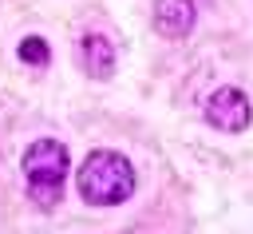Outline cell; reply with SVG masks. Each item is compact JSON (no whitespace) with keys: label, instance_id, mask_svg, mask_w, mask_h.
Here are the masks:
<instances>
[{"label":"cell","instance_id":"6da1fadb","mask_svg":"<svg viewBox=\"0 0 253 234\" xmlns=\"http://www.w3.org/2000/svg\"><path fill=\"white\" fill-rule=\"evenodd\" d=\"M79 194L91 206H119L134 194V167L119 151H91L79 167Z\"/></svg>","mask_w":253,"mask_h":234},{"label":"cell","instance_id":"5b68a950","mask_svg":"<svg viewBox=\"0 0 253 234\" xmlns=\"http://www.w3.org/2000/svg\"><path fill=\"white\" fill-rule=\"evenodd\" d=\"M83 67H87L91 79H107V75L115 71V48H111V40L87 36V40H83Z\"/></svg>","mask_w":253,"mask_h":234},{"label":"cell","instance_id":"277c9868","mask_svg":"<svg viewBox=\"0 0 253 234\" xmlns=\"http://www.w3.org/2000/svg\"><path fill=\"white\" fill-rule=\"evenodd\" d=\"M194 0H158L154 4V28L162 32V36H170V40H178V36H186L190 28H194Z\"/></svg>","mask_w":253,"mask_h":234},{"label":"cell","instance_id":"3957f363","mask_svg":"<svg viewBox=\"0 0 253 234\" xmlns=\"http://www.w3.org/2000/svg\"><path fill=\"white\" fill-rule=\"evenodd\" d=\"M206 119L217 131H245L249 127V99L237 87H217L206 103Z\"/></svg>","mask_w":253,"mask_h":234},{"label":"cell","instance_id":"7a4b0ae2","mask_svg":"<svg viewBox=\"0 0 253 234\" xmlns=\"http://www.w3.org/2000/svg\"><path fill=\"white\" fill-rule=\"evenodd\" d=\"M24 175H28V194L40 206H59L63 178H67V147L55 139L32 143L24 151Z\"/></svg>","mask_w":253,"mask_h":234},{"label":"cell","instance_id":"8992f818","mask_svg":"<svg viewBox=\"0 0 253 234\" xmlns=\"http://www.w3.org/2000/svg\"><path fill=\"white\" fill-rule=\"evenodd\" d=\"M20 59L24 63H47L51 59V52H47V40H40V36H28V40H20Z\"/></svg>","mask_w":253,"mask_h":234}]
</instances>
